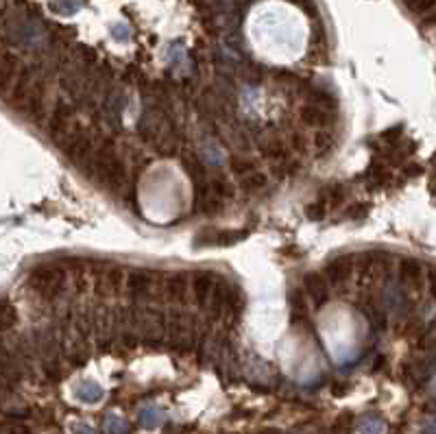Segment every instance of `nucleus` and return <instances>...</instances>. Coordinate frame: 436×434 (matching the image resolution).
<instances>
[{
  "label": "nucleus",
  "mask_w": 436,
  "mask_h": 434,
  "mask_svg": "<svg viewBox=\"0 0 436 434\" xmlns=\"http://www.w3.org/2000/svg\"><path fill=\"white\" fill-rule=\"evenodd\" d=\"M31 288H35L44 299H55L66 286V271L57 264L37 266L31 273Z\"/></svg>",
  "instance_id": "obj_1"
},
{
  "label": "nucleus",
  "mask_w": 436,
  "mask_h": 434,
  "mask_svg": "<svg viewBox=\"0 0 436 434\" xmlns=\"http://www.w3.org/2000/svg\"><path fill=\"white\" fill-rule=\"evenodd\" d=\"M155 273L148 271V269H136L129 273L126 277V293L134 301H142V299H148L153 295V288H155Z\"/></svg>",
  "instance_id": "obj_2"
},
{
  "label": "nucleus",
  "mask_w": 436,
  "mask_h": 434,
  "mask_svg": "<svg viewBox=\"0 0 436 434\" xmlns=\"http://www.w3.org/2000/svg\"><path fill=\"white\" fill-rule=\"evenodd\" d=\"M216 284H218V277L214 273L199 271V273L192 275V297H194L196 305H201V308H208V303L214 297Z\"/></svg>",
  "instance_id": "obj_3"
},
{
  "label": "nucleus",
  "mask_w": 436,
  "mask_h": 434,
  "mask_svg": "<svg viewBox=\"0 0 436 434\" xmlns=\"http://www.w3.org/2000/svg\"><path fill=\"white\" fill-rule=\"evenodd\" d=\"M303 288H305V295L314 303V308H323V305L329 301V284L325 275H319V273H307L303 277Z\"/></svg>",
  "instance_id": "obj_4"
},
{
  "label": "nucleus",
  "mask_w": 436,
  "mask_h": 434,
  "mask_svg": "<svg viewBox=\"0 0 436 434\" xmlns=\"http://www.w3.org/2000/svg\"><path fill=\"white\" fill-rule=\"evenodd\" d=\"M192 288V277L186 273H175L166 282V299L170 303H186Z\"/></svg>",
  "instance_id": "obj_5"
},
{
  "label": "nucleus",
  "mask_w": 436,
  "mask_h": 434,
  "mask_svg": "<svg viewBox=\"0 0 436 434\" xmlns=\"http://www.w3.org/2000/svg\"><path fill=\"white\" fill-rule=\"evenodd\" d=\"M351 271H353L351 258H347V255H338V258H331L325 264V279H327L329 284L341 286V284H345L347 279L351 277Z\"/></svg>",
  "instance_id": "obj_6"
},
{
  "label": "nucleus",
  "mask_w": 436,
  "mask_h": 434,
  "mask_svg": "<svg viewBox=\"0 0 436 434\" xmlns=\"http://www.w3.org/2000/svg\"><path fill=\"white\" fill-rule=\"evenodd\" d=\"M72 110L64 103H59L53 112H50V118H48V134L61 140L72 127Z\"/></svg>",
  "instance_id": "obj_7"
},
{
  "label": "nucleus",
  "mask_w": 436,
  "mask_h": 434,
  "mask_svg": "<svg viewBox=\"0 0 436 434\" xmlns=\"http://www.w3.org/2000/svg\"><path fill=\"white\" fill-rule=\"evenodd\" d=\"M96 282H98V286H96L98 295H114L126 282V279H124V269L122 266H105V271L100 273V277L96 279Z\"/></svg>",
  "instance_id": "obj_8"
},
{
  "label": "nucleus",
  "mask_w": 436,
  "mask_h": 434,
  "mask_svg": "<svg viewBox=\"0 0 436 434\" xmlns=\"http://www.w3.org/2000/svg\"><path fill=\"white\" fill-rule=\"evenodd\" d=\"M399 279H401V284L419 291L421 282H423V266H421V262H417L413 258H406L399 264Z\"/></svg>",
  "instance_id": "obj_9"
},
{
  "label": "nucleus",
  "mask_w": 436,
  "mask_h": 434,
  "mask_svg": "<svg viewBox=\"0 0 436 434\" xmlns=\"http://www.w3.org/2000/svg\"><path fill=\"white\" fill-rule=\"evenodd\" d=\"M290 321L297 327L307 325V301L303 299V291L290 293Z\"/></svg>",
  "instance_id": "obj_10"
},
{
  "label": "nucleus",
  "mask_w": 436,
  "mask_h": 434,
  "mask_svg": "<svg viewBox=\"0 0 436 434\" xmlns=\"http://www.w3.org/2000/svg\"><path fill=\"white\" fill-rule=\"evenodd\" d=\"M345 194H347V190H345L343 184H331V186H327V188L321 190L319 199L325 203L327 210H336L341 203L345 201Z\"/></svg>",
  "instance_id": "obj_11"
},
{
  "label": "nucleus",
  "mask_w": 436,
  "mask_h": 434,
  "mask_svg": "<svg viewBox=\"0 0 436 434\" xmlns=\"http://www.w3.org/2000/svg\"><path fill=\"white\" fill-rule=\"evenodd\" d=\"M325 105H319V103H312L301 110V120L305 124H314V127H323L329 122V114L323 110Z\"/></svg>",
  "instance_id": "obj_12"
},
{
  "label": "nucleus",
  "mask_w": 436,
  "mask_h": 434,
  "mask_svg": "<svg viewBox=\"0 0 436 434\" xmlns=\"http://www.w3.org/2000/svg\"><path fill=\"white\" fill-rule=\"evenodd\" d=\"M76 399L79 401H86V404H96L98 399H102V389L96 385V382H81L79 387H76L74 391Z\"/></svg>",
  "instance_id": "obj_13"
},
{
  "label": "nucleus",
  "mask_w": 436,
  "mask_h": 434,
  "mask_svg": "<svg viewBox=\"0 0 436 434\" xmlns=\"http://www.w3.org/2000/svg\"><path fill=\"white\" fill-rule=\"evenodd\" d=\"M138 419H140V423L144 428H158L164 421V413H162V408L146 406V408H142V411H140Z\"/></svg>",
  "instance_id": "obj_14"
},
{
  "label": "nucleus",
  "mask_w": 436,
  "mask_h": 434,
  "mask_svg": "<svg viewBox=\"0 0 436 434\" xmlns=\"http://www.w3.org/2000/svg\"><path fill=\"white\" fill-rule=\"evenodd\" d=\"M184 168H186L188 175L192 177L194 188H196V186H203V184H208V182L203 180V177H205V168L201 166V162H199L194 156H188V158L184 160Z\"/></svg>",
  "instance_id": "obj_15"
},
{
  "label": "nucleus",
  "mask_w": 436,
  "mask_h": 434,
  "mask_svg": "<svg viewBox=\"0 0 436 434\" xmlns=\"http://www.w3.org/2000/svg\"><path fill=\"white\" fill-rule=\"evenodd\" d=\"M387 180H389V172L384 170L379 164H373L369 168V172L365 175V182H367L369 188H379L382 184H387Z\"/></svg>",
  "instance_id": "obj_16"
},
{
  "label": "nucleus",
  "mask_w": 436,
  "mask_h": 434,
  "mask_svg": "<svg viewBox=\"0 0 436 434\" xmlns=\"http://www.w3.org/2000/svg\"><path fill=\"white\" fill-rule=\"evenodd\" d=\"M240 186H242L244 192H258L260 188L266 186V177H264L262 172H251V175L242 177V180H240Z\"/></svg>",
  "instance_id": "obj_17"
},
{
  "label": "nucleus",
  "mask_w": 436,
  "mask_h": 434,
  "mask_svg": "<svg viewBox=\"0 0 436 434\" xmlns=\"http://www.w3.org/2000/svg\"><path fill=\"white\" fill-rule=\"evenodd\" d=\"M16 321H18L16 305H11L9 301H3V312H0V323H3V329H9L11 325H16Z\"/></svg>",
  "instance_id": "obj_18"
},
{
  "label": "nucleus",
  "mask_w": 436,
  "mask_h": 434,
  "mask_svg": "<svg viewBox=\"0 0 436 434\" xmlns=\"http://www.w3.org/2000/svg\"><path fill=\"white\" fill-rule=\"evenodd\" d=\"M105 428H107V434H129V426H126V421L116 417V415H107Z\"/></svg>",
  "instance_id": "obj_19"
},
{
  "label": "nucleus",
  "mask_w": 436,
  "mask_h": 434,
  "mask_svg": "<svg viewBox=\"0 0 436 434\" xmlns=\"http://www.w3.org/2000/svg\"><path fill=\"white\" fill-rule=\"evenodd\" d=\"M327 212H329V210H327V206H325L321 199H317L314 203H310V206L305 208V216L310 218V221H323Z\"/></svg>",
  "instance_id": "obj_20"
},
{
  "label": "nucleus",
  "mask_w": 436,
  "mask_h": 434,
  "mask_svg": "<svg viewBox=\"0 0 436 434\" xmlns=\"http://www.w3.org/2000/svg\"><path fill=\"white\" fill-rule=\"evenodd\" d=\"M232 172L236 175V177H247V175H251V172H255V166H253V162H249V160H240V158H234L232 160Z\"/></svg>",
  "instance_id": "obj_21"
},
{
  "label": "nucleus",
  "mask_w": 436,
  "mask_h": 434,
  "mask_svg": "<svg viewBox=\"0 0 436 434\" xmlns=\"http://www.w3.org/2000/svg\"><path fill=\"white\" fill-rule=\"evenodd\" d=\"M406 5L413 13H425L436 5V0H406Z\"/></svg>",
  "instance_id": "obj_22"
},
{
  "label": "nucleus",
  "mask_w": 436,
  "mask_h": 434,
  "mask_svg": "<svg viewBox=\"0 0 436 434\" xmlns=\"http://www.w3.org/2000/svg\"><path fill=\"white\" fill-rule=\"evenodd\" d=\"M210 190H212L216 197H220V199H227L229 194H232V186H229L225 180H212V182H210Z\"/></svg>",
  "instance_id": "obj_23"
},
{
  "label": "nucleus",
  "mask_w": 436,
  "mask_h": 434,
  "mask_svg": "<svg viewBox=\"0 0 436 434\" xmlns=\"http://www.w3.org/2000/svg\"><path fill=\"white\" fill-rule=\"evenodd\" d=\"M349 426H351V417L345 415L334 426H331V434H349Z\"/></svg>",
  "instance_id": "obj_24"
},
{
  "label": "nucleus",
  "mask_w": 436,
  "mask_h": 434,
  "mask_svg": "<svg viewBox=\"0 0 436 434\" xmlns=\"http://www.w3.org/2000/svg\"><path fill=\"white\" fill-rule=\"evenodd\" d=\"M314 146H317V151L329 148V146H331V136H329L327 131H319V134L314 136Z\"/></svg>",
  "instance_id": "obj_25"
},
{
  "label": "nucleus",
  "mask_w": 436,
  "mask_h": 434,
  "mask_svg": "<svg viewBox=\"0 0 436 434\" xmlns=\"http://www.w3.org/2000/svg\"><path fill=\"white\" fill-rule=\"evenodd\" d=\"M44 371H46V375H48L50 380H59V377H61V371H59L57 360H48V363L44 365Z\"/></svg>",
  "instance_id": "obj_26"
},
{
  "label": "nucleus",
  "mask_w": 436,
  "mask_h": 434,
  "mask_svg": "<svg viewBox=\"0 0 436 434\" xmlns=\"http://www.w3.org/2000/svg\"><path fill=\"white\" fill-rule=\"evenodd\" d=\"M382 432V421L377 419H367L363 423V434H379Z\"/></svg>",
  "instance_id": "obj_27"
},
{
  "label": "nucleus",
  "mask_w": 436,
  "mask_h": 434,
  "mask_svg": "<svg viewBox=\"0 0 436 434\" xmlns=\"http://www.w3.org/2000/svg\"><path fill=\"white\" fill-rule=\"evenodd\" d=\"M428 282H430V293L436 301V266H430L428 269Z\"/></svg>",
  "instance_id": "obj_28"
},
{
  "label": "nucleus",
  "mask_w": 436,
  "mask_h": 434,
  "mask_svg": "<svg viewBox=\"0 0 436 434\" xmlns=\"http://www.w3.org/2000/svg\"><path fill=\"white\" fill-rule=\"evenodd\" d=\"M72 434H96V432H94V428L88 426V423H74Z\"/></svg>",
  "instance_id": "obj_29"
},
{
  "label": "nucleus",
  "mask_w": 436,
  "mask_h": 434,
  "mask_svg": "<svg viewBox=\"0 0 436 434\" xmlns=\"http://www.w3.org/2000/svg\"><path fill=\"white\" fill-rule=\"evenodd\" d=\"M367 210H369V206H355V208H351V214H347L349 218H363V216H367Z\"/></svg>",
  "instance_id": "obj_30"
},
{
  "label": "nucleus",
  "mask_w": 436,
  "mask_h": 434,
  "mask_svg": "<svg viewBox=\"0 0 436 434\" xmlns=\"http://www.w3.org/2000/svg\"><path fill=\"white\" fill-rule=\"evenodd\" d=\"M9 434H31V430H29L27 426H22V423H16V426L9 430Z\"/></svg>",
  "instance_id": "obj_31"
},
{
  "label": "nucleus",
  "mask_w": 436,
  "mask_h": 434,
  "mask_svg": "<svg viewBox=\"0 0 436 434\" xmlns=\"http://www.w3.org/2000/svg\"><path fill=\"white\" fill-rule=\"evenodd\" d=\"M345 393H347V387H345V385H336L334 395H345Z\"/></svg>",
  "instance_id": "obj_32"
},
{
  "label": "nucleus",
  "mask_w": 436,
  "mask_h": 434,
  "mask_svg": "<svg viewBox=\"0 0 436 434\" xmlns=\"http://www.w3.org/2000/svg\"><path fill=\"white\" fill-rule=\"evenodd\" d=\"M423 434H436V421L434 423H430L428 428H425V432Z\"/></svg>",
  "instance_id": "obj_33"
}]
</instances>
